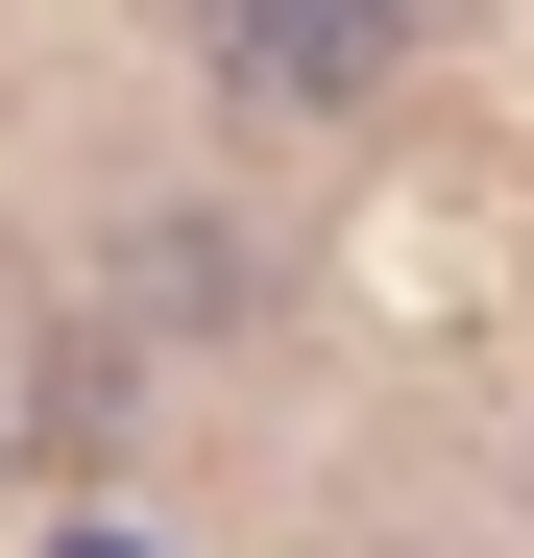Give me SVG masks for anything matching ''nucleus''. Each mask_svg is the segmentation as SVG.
Listing matches in <instances>:
<instances>
[{
  "label": "nucleus",
  "instance_id": "1",
  "mask_svg": "<svg viewBox=\"0 0 534 558\" xmlns=\"http://www.w3.org/2000/svg\"><path fill=\"white\" fill-rule=\"evenodd\" d=\"M195 49H219V98H267V122H365L389 49H413V0H195Z\"/></svg>",
  "mask_w": 534,
  "mask_h": 558
},
{
  "label": "nucleus",
  "instance_id": "2",
  "mask_svg": "<svg viewBox=\"0 0 534 558\" xmlns=\"http://www.w3.org/2000/svg\"><path fill=\"white\" fill-rule=\"evenodd\" d=\"M73 558H122V534H73Z\"/></svg>",
  "mask_w": 534,
  "mask_h": 558
}]
</instances>
